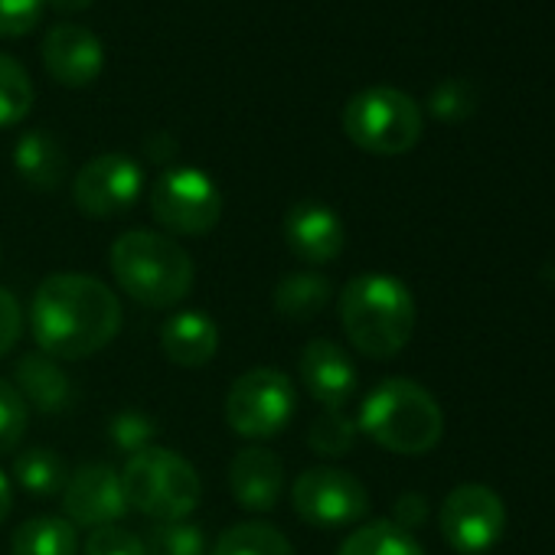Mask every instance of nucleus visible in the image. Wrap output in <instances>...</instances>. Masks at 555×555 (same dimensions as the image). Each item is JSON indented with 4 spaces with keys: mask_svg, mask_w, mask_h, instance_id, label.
<instances>
[{
    "mask_svg": "<svg viewBox=\"0 0 555 555\" xmlns=\"http://www.w3.org/2000/svg\"><path fill=\"white\" fill-rule=\"evenodd\" d=\"M282 232H285V245L292 248V255L301 258L305 264H331L347 248L344 219L327 203H318V199L295 203L285 212Z\"/></svg>",
    "mask_w": 555,
    "mask_h": 555,
    "instance_id": "obj_13",
    "label": "nucleus"
},
{
    "mask_svg": "<svg viewBox=\"0 0 555 555\" xmlns=\"http://www.w3.org/2000/svg\"><path fill=\"white\" fill-rule=\"evenodd\" d=\"M337 314L357 353L370 360H392L409 347L418 311L405 282L383 271H366L344 285Z\"/></svg>",
    "mask_w": 555,
    "mask_h": 555,
    "instance_id": "obj_2",
    "label": "nucleus"
},
{
    "mask_svg": "<svg viewBox=\"0 0 555 555\" xmlns=\"http://www.w3.org/2000/svg\"><path fill=\"white\" fill-rule=\"evenodd\" d=\"M357 428L383 451L418 457L438 448L444 435V415L435 396L415 379H383L360 405Z\"/></svg>",
    "mask_w": 555,
    "mask_h": 555,
    "instance_id": "obj_4",
    "label": "nucleus"
},
{
    "mask_svg": "<svg viewBox=\"0 0 555 555\" xmlns=\"http://www.w3.org/2000/svg\"><path fill=\"white\" fill-rule=\"evenodd\" d=\"M151 216L170 235L199 238L222 219V193L199 167H167L151 186Z\"/></svg>",
    "mask_w": 555,
    "mask_h": 555,
    "instance_id": "obj_8",
    "label": "nucleus"
},
{
    "mask_svg": "<svg viewBox=\"0 0 555 555\" xmlns=\"http://www.w3.org/2000/svg\"><path fill=\"white\" fill-rule=\"evenodd\" d=\"M82 552H86V555H147L144 535H138V532L128 529V526H118V522L89 529Z\"/></svg>",
    "mask_w": 555,
    "mask_h": 555,
    "instance_id": "obj_31",
    "label": "nucleus"
},
{
    "mask_svg": "<svg viewBox=\"0 0 555 555\" xmlns=\"http://www.w3.org/2000/svg\"><path fill=\"white\" fill-rule=\"evenodd\" d=\"M47 0H0V37H27L40 17Z\"/></svg>",
    "mask_w": 555,
    "mask_h": 555,
    "instance_id": "obj_32",
    "label": "nucleus"
},
{
    "mask_svg": "<svg viewBox=\"0 0 555 555\" xmlns=\"http://www.w3.org/2000/svg\"><path fill=\"white\" fill-rule=\"evenodd\" d=\"M425 121L412 95L392 86H370L344 108V134L366 154L399 157L422 141Z\"/></svg>",
    "mask_w": 555,
    "mask_h": 555,
    "instance_id": "obj_6",
    "label": "nucleus"
},
{
    "mask_svg": "<svg viewBox=\"0 0 555 555\" xmlns=\"http://www.w3.org/2000/svg\"><path fill=\"white\" fill-rule=\"evenodd\" d=\"M63 509L66 519L79 529H99V526H112L121 522L128 513V500L121 490V474L102 461L82 464L79 470L69 474L66 487H63Z\"/></svg>",
    "mask_w": 555,
    "mask_h": 555,
    "instance_id": "obj_12",
    "label": "nucleus"
},
{
    "mask_svg": "<svg viewBox=\"0 0 555 555\" xmlns=\"http://www.w3.org/2000/svg\"><path fill=\"white\" fill-rule=\"evenodd\" d=\"M47 4H53L63 14H82V11H89L95 4V0H47Z\"/></svg>",
    "mask_w": 555,
    "mask_h": 555,
    "instance_id": "obj_36",
    "label": "nucleus"
},
{
    "mask_svg": "<svg viewBox=\"0 0 555 555\" xmlns=\"http://www.w3.org/2000/svg\"><path fill=\"white\" fill-rule=\"evenodd\" d=\"M438 526L444 542L457 555H480L493 548L506 532V506L500 493L487 483L454 487L438 509Z\"/></svg>",
    "mask_w": 555,
    "mask_h": 555,
    "instance_id": "obj_10",
    "label": "nucleus"
},
{
    "mask_svg": "<svg viewBox=\"0 0 555 555\" xmlns=\"http://www.w3.org/2000/svg\"><path fill=\"white\" fill-rule=\"evenodd\" d=\"M160 353L180 370H203L219 350V327L203 311H173L160 324Z\"/></svg>",
    "mask_w": 555,
    "mask_h": 555,
    "instance_id": "obj_17",
    "label": "nucleus"
},
{
    "mask_svg": "<svg viewBox=\"0 0 555 555\" xmlns=\"http://www.w3.org/2000/svg\"><path fill=\"white\" fill-rule=\"evenodd\" d=\"M24 308L14 298V292L0 288V360H4L24 337Z\"/></svg>",
    "mask_w": 555,
    "mask_h": 555,
    "instance_id": "obj_33",
    "label": "nucleus"
},
{
    "mask_svg": "<svg viewBox=\"0 0 555 555\" xmlns=\"http://www.w3.org/2000/svg\"><path fill=\"white\" fill-rule=\"evenodd\" d=\"M27 425H30V405L14 389V383L0 379V454L21 448Z\"/></svg>",
    "mask_w": 555,
    "mask_h": 555,
    "instance_id": "obj_30",
    "label": "nucleus"
},
{
    "mask_svg": "<svg viewBox=\"0 0 555 555\" xmlns=\"http://www.w3.org/2000/svg\"><path fill=\"white\" fill-rule=\"evenodd\" d=\"M295 513L314 529H344L370 513V490L340 467H308L292 483Z\"/></svg>",
    "mask_w": 555,
    "mask_h": 555,
    "instance_id": "obj_9",
    "label": "nucleus"
},
{
    "mask_svg": "<svg viewBox=\"0 0 555 555\" xmlns=\"http://www.w3.org/2000/svg\"><path fill=\"white\" fill-rule=\"evenodd\" d=\"M298 373H301L308 396L321 402L324 409H347V402L357 396V386H360L350 353L327 337L305 344L298 357Z\"/></svg>",
    "mask_w": 555,
    "mask_h": 555,
    "instance_id": "obj_14",
    "label": "nucleus"
},
{
    "mask_svg": "<svg viewBox=\"0 0 555 555\" xmlns=\"http://www.w3.org/2000/svg\"><path fill=\"white\" fill-rule=\"evenodd\" d=\"M118 295L95 274L56 271L43 278L30 301V334L40 353L60 360H89L121 331Z\"/></svg>",
    "mask_w": 555,
    "mask_h": 555,
    "instance_id": "obj_1",
    "label": "nucleus"
},
{
    "mask_svg": "<svg viewBox=\"0 0 555 555\" xmlns=\"http://www.w3.org/2000/svg\"><path fill=\"white\" fill-rule=\"evenodd\" d=\"M108 264L118 288L154 311L177 308L193 288L190 251L164 232L131 229L118 235L108 251Z\"/></svg>",
    "mask_w": 555,
    "mask_h": 555,
    "instance_id": "obj_3",
    "label": "nucleus"
},
{
    "mask_svg": "<svg viewBox=\"0 0 555 555\" xmlns=\"http://www.w3.org/2000/svg\"><path fill=\"white\" fill-rule=\"evenodd\" d=\"M337 555H425V548L392 519H373L366 526H357L344 539Z\"/></svg>",
    "mask_w": 555,
    "mask_h": 555,
    "instance_id": "obj_24",
    "label": "nucleus"
},
{
    "mask_svg": "<svg viewBox=\"0 0 555 555\" xmlns=\"http://www.w3.org/2000/svg\"><path fill=\"white\" fill-rule=\"evenodd\" d=\"M229 490L248 513H268L285 493V467L271 448L248 444L229 464Z\"/></svg>",
    "mask_w": 555,
    "mask_h": 555,
    "instance_id": "obj_16",
    "label": "nucleus"
},
{
    "mask_svg": "<svg viewBox=\"0 0 555 555\" xmlns=\"http://www.w3.org/2000/svg\"><path fill=\"white\" fill-rule=\"evenodd\" d=\"M360 438V428H357V418H350L344 409H324V415L311 425L308 431V444L324 454V457H344L353 451Z\"/></svg>",
    "mask_w": 555,
    "mask_h": 555,
    "instance_id": "obj_27",
    "label": "nucleus"
},
{
    "mask_svg": "<svg viewBox=\"0 0 555 555\" xmlns=\"http://www.w3.org/2000/svg\"><path fill=\"white\" fill-rule=\"evenodd\" d=\"M11 509H14V490H11L8 474L0 470V526H4V519L11 516Z\"/></svg>",
    "mask_w": 555,
    "mask_h": 555,
    "instance_id": "obj_35",
    "label": "nucleus"
},
{
    "mask_svg": "<svg viewBox=\"0 0 555 555\" xmlns=\"http://www.w3.org/2000/svg\"><path fill=\"white\" fill-rule=\"evenodd\" d=\"M144 190V170L128 154H99L73 180V199L89 219L125 216Z\"/></svg>",
    "mask_w": 555,
    "mask_h": 555,
    "instance_id": "obj_11",
    "label": "nucleus"
},
{
    "mask_svg": "<svg viewBox=\"0 0 555 555\" xmlns=\"http://www.w3.org/2000/svg\"><path fill=\"white\" fill-rule=\"evenodd\" d=\"M14 167L30 190L53 193L66 183L69 157L66 147L50 131H27L14 147Z\"/></svg>",
    "mask_w": 555,
    "mask_h": 555,
    "instance_id": "obj_18",
    "label": "nucleus"
},
{
    "mask_svg": "<svg viewBox=\"0 0 555 555\" xmlns=\"http://www.w3.org/2000/svg\"><path fill=\"white\" fill-rule=\"evenodd\" d=\"M121 490L128 509H138L154 522L186 519L203 500V480L196 467L177 451L157 444L125 461Z\"/></svg>",
    "mask_w": 555,
    "mask_h": 555,
    "instance_id": "obj_5",
    "label": "nucleus"
},
{
    "mask_svg": "<svg viewBox=\"0 0 555 555\" xmlns=\"http://www.w3.org/2000/svg\"><path fill=\"white\" fill-rule=\"evenodd\" d=\"M11 555H79V529L66 516L24 519L11 535Z\"/></svg>",
    "mask_w": 555,
    "mask_h": 555,
    "instance_id": "obj_21",
    "label": "nucleus"
},
{
    "mask_svg": "<svg viewBox=\"0 0 555 555\" xmlns=\"http://www.w3.org/2000/svg\"><path fill=\"white\" fill-rule=\"evenodd\" d=\"M298 392L288 373L278 366H255L242 373L225 396V422L235 435L248 441L285 431L295 418Z\"/></svg>",
    "mask_w": 555,
    "mask_h": 555,
    "instance_id": "obj_7",
    "label": "nucleus"
},
{
    "mask_svg": "<svg viewBox=\"0 0 555 555\" xmlns=\"http://www.w3.org/2000/svg\"><path fill=\"white\" fill-rule=\"evenodd\" d=\"M43 66L60 86L82 89L102 76L105 47L92 30L79 24H60L43 40Z\"/></svg>",
    "mask_w": 555,
    "mask_h": 555,
    "instance_id": "obj_15",
    "label": "nucleus"
},
{
    "mask_svg": "<svg viewBox=\"0 0 555 555\" xmlns=\"http://www.w3.org/2000/svg\"><path fill=\"white\" fill-rule=\"evenodd\" d=\"M206 555H298V552L282 529L248 519L219 532V539L212 542Z\"/></svg>",
    "mask_w": 555,
    "mask_h": 555,
    "instance_id": "obj_22",
    "label": "nucleus"
},
{
    "mask_svg": "<svg viewBox=\"0 0 555 555\" xmlns=\"http://www.w3.org/2000/svg\"><path fill=\"white\" fill-rule=\"evenodd\" d=\"M331 301H334V285L327 274L318 271L285 274L274 288V311L278 318L292 324H311L327 311Z\"/></svg>",
    "mask_w": 555,
    "mask_h": 555,
    "instance_id": "obj_20",
    "label": "nucleus"
},
{
    "mask_svg": "<svg viewBox=\"0 0 555 555\" xmlns=\"http://www.w3.org/2000/svg\"><path fill=\"white\" fill-rule=\"evenodd\" d=\"M0 258H4V248H0Z\"/></svg>",
    "mask_w": 555,
    "mask_h": 555,
    "instance_id": "obj_37",
    "label": "nucleus"
},
{
    "mask_svg": "<svg viewBox=\"0 0 555 555\" xmlns=\"http://www.w3.org/2000/svg\"><path fill=\"white\" fill-rule=\"evenodd\" d=\"M14 389L24 396L27 405L40 412H63L73 402V383L66 370L47 353H30L17 363Z\"/></svg>",
    "mask_w": 555,
    "mask_h": 555,
    "instance_id": "obj_19",
    "label": "nucleus"
},
{
    "mask_svg": "<svg viewBox=\"0 0 555 555\" xmlns=\"http://www.w3.org/2000/svg\"><path fill=\"white\" fill-rule=\"evenodd\" d=\"M147 555H206V532L190 519L154 522L144 535Z\"/></svg>",
    "mask_w": 555,
    "mask_h": 555,
    "instance_id": "obj_26",
    "label": "nucleus"
},
{
    "mask_svg": "<svg viewBox=\"0 0 555 555\" xmlns=\"http://www.w3.org/2000/svg\"><path fill=\"white\" fill-rule=\"evenodd\" d=\"M154 438H157V422L147 412L128 409L108 422V441L115 444L118 454H128V457L141 454V451L154 448Z\"/></svg>",
    "mask_w": 555,
    "mask_h": 555,
    "instance_id": "obj_28",
    "label": "nucleus"
},
{
    "mask_svg": "<svg viewBox=\"0 0 555 555\" xmlns=\"http://www.w3.org/2000/svg\"><path fill=\"white\" fill-rule=\"evenodd\" d=\"M425 519H428V500L422 493H402L396 500V506H392V522L396 526L412 532V529L425 526Z\"/></svg>",
    "mask_w": 555,
    "mask_h": 555,
    "instance_id": "obj_34",
    "label": "nucleus"
},
{
    "mask_svg": "<svg viewBox=\"0 0 555 555\" xmlns=\"http://www.w3.org/2000/svg\"><path fill=\"white\" fill-rule=\"evenodd\" d=\"M14 480L37 500H50L56 493H63L66 480H69V467L66 461L53 451V448H27L17 454L14 461Z\"/></svg>",
    "mask_w": 555,
    "mask_h": 555,
    "instance_id": "obj_23",
    "label": "nucleus"
},
{
    "mask_svg": "<svg viewBox=\"0 0 555 555\" xmlns=\"http://www.w3.org/2000/svg\"><path fill=\"white\" fill-rule=\"evenodd\" d=\"M428 108L438 121L444 125H461L474 115L477 108V89L464 79H448L441 86L431 89L428 95Z\"/></svg>",
    "mask_w": 555,
    "mask_h": 555,
    "instance_id": "obj_29",
    "label": "nucleus"
},
{
    "mask_svg": "<svg viewBox=\"0 0 555 555\" xmlns=\"http://www.w3.org/2000/svg\"><path fill=\"white\" fill-rule=\"evenodd\" d=\"M34 108V82L27 76V69L8 56L0 53V128H11L21 125Z\"/></svg>",
    "mask_w": 555,
    "mask_h": 555,
    "instance_id": "obj_25",
    "label": "nucleus"
}]
</instances>
